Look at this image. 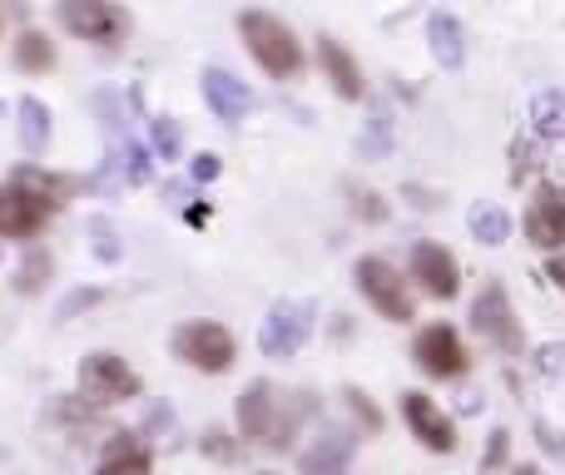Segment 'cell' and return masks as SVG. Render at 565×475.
I'll list each match as a JSON object with an SVG mask.
<instances>
[{
  "instance_id": "obj_23",
  "label": "cell",
  "mask_w": 565,
  "mask_h": 475,
  "mask_svg": "<svg viewBox=\"0 0 565 475\" xmlns=\"http://www.w3.org/2000/svg\"><path fill=\"white\" fill-rule=\"evenodd\" d=\"M50 272H55V258H50L45 248H30L25 262L15 268V292L20 298H35V292L50 288Z\"/></svg>"
},
{
  "instance_id": "obj_15",
  "label": "cell",
  "mask_w": 565,
  "mask_h": 475,
  "mask_svg": "<svg viewBox=\"0 0 565 475\" xmlns=\"http://www.w3.org/2000/svg\"><path fill=\"white\" fill-rule=\"evenodd\" d=\"M199 89H204V105L214 109V119H224V125H238V119L248 115V85L234 69L209 65L204 75H199Z\"/></svg>"
},
{
  "instance_id": "obj_31",
  "label": "cell",
  "mask_w": 565,
  "mask_h": 475,
  "mask_svg": "<svg viewBox=\"0 0 565 475\" xmlns=\"http://www.w3.org/2000/svg\"><path fill=\"white\" fill-rule=\"evenodd\" d=\"M536 371L541 377H551V381L565 377V342H546V347L536 352Z\"/></svg>"
},
{
  "instance_id": "obj_2",
  "label": "cell",
  "mask_w": 565,
  "mask_h": 475,
  "mask_svg": "<svg viewBox=\"0 0 565 475\" xmlns=\"http://www.w3.org/2000/svg\"><path fill=\"white\" fill-rule=\"evenodd\" d=\"M238 35H244L248 55L264 65V75L292 79L302 69V40L292 35V25L278 20L274 10H244L238 15Z\"/></svg>"
},
{
  "instance_id": "obj_33",
  "label": "cell",
  "mask_w": 565,
  "mask_h": 475,
  "mask_svg": "<svg viewBox=\"0 0 565 475\" xmlns=\"http://www.w3.org/2000/svg\"><path fill=\"white\" fill-rule=\"evenodd\" d=\"M224 174V159L218 154H194V184H214Z\"/></svg>"
},
{
  "instance_id": "obj_32",
  "label": "cell",
  "mask_w": 565,
  "mask_h": 475,
  "mask_svg": "<svg viewBox=\"0 0 565 475\" xmlns=\"http://www.w3.org/2000/svg\"><path fill=\"white\" fill-rule=\"evenodd\" d=\"M531 169H536V144H531V139H516V144H511V184H521Z\"/></svg>"
},
{
  "instance_id": "obj_37",
  "label": "cell",
  "mask_w": 565,
  "mask_h": 475,
  "mask_svg": "<svg viewBox=\"0 0 565 475\" xmlns=\"http://www.w3.org/2000/svg\"><path fill=\"white\" fill-rule=\"evenodd\" d=\"M511 475H546V471H541V466H516Z\"/></svg>"
},
{
  "instance_id": "obj_26",
  "label": "cell",
  "mask_w": 565,
  "mask_h": 475,
  "mask_svg": "<svg viewBox=\"0 0 565 475\" xmlns=\"http://www.w3.org/2000/svg\"><path fill=\"white\" fill-rule=\"evenodd\" d=\"M149 134H154V154L159 159H179V149H184V129H179V119L154 115L149 119Z\"/></svg>"
},
{
  "instance_id": "obj_17",
  "label": "cell",
  "mask_w": 565,
  "mask_h": 475,
  "mask_svg": "<svg viewBox=\"0 0 565 475\" xmlns=\"http://www.w3.org/2000/svg\"><path fill=\"white\" fill-rule=\"evenodd\" d=\"M427 45H431V60L441 69H461L467 65V30L451 10H431L427 15Z\"/></svg>"
},
{
  "instance_id": "obj_29",
  "label": "cell",
  "mask_w": 565,
  "mask_h": 475,
  "mask_svg": "<svg viewBox=\"0 0 565 475\" xmlns=\"http://www.w3.org/2000/svg\"><path fill=\"white\" fill-rule=\"evenodd\" d=\"M507 456H511V431L497 427L491 431V441H487V451H481V471H501L507 466Z\"/></svg>"
},
{
  "instance_id": "obj_1",
  "label": "cell",
  "mask_w": 565,
  "mask_h": 475,
  "mask_svg": "<svg viewBox=\"0 0 565 475\" xmlns=\"http://www.w3.org/2000/svg\"><path fill=\"white\" fill-rule=\"evenodd\" d=\"M318 411V401L308 397V391H278L274 381H248L244 391H238V441H248V446L258 451H288L292 441H298L302 421Z\"/></svg>"
},
{
  "instance_id": "obj_35",
  "label": "cell",
  "mask_w": 565,
  "mask_h": 475,
  "mask_svg": "<svg viewBox=\"0 0 565 475\" xmlns=\"http://www.w3.org/2000/svg\"><path fill=\"white\" fill-rule=\"evenodd\" d=\"M546 278H551V288H561V292H565V252H551Z\"/></svg>"
},
{
  "instance_id": "obj_21",
  "label": "cell",
  "mask_w": 565,
  "mask_h": 475,
  "mask_svg": "<svg viewBox=\"0 0 565 475\" xmlns=\"http://www.w3.org/2000/svg\"><path fill=\"white\" fill-rule=\"evenodd\" d=\"M15 65L25 69V75H45V69H55V40H50L45 30H20L15 35Z\"/></svg>"
},
{
  "instance_id": "obj_28",
  "label": "cell",
  "mask_w": 565,
  "mask_h": 475,
  "mask_svg": "<svg viewBox=\"0 0 565 475\" xmlns=\"http://www.w3.org/2000/svg\"><path fill=\"white\" fill-rule=\"evenodd\" d=\"M352 194V214L367 218V224H387V204H382V194H372V188H348Z\"/></svg>"
},
{
  "instance_id": "obj_10",
  "label": "cell",
  "mask_w": 565,
  "mask_h": 475,
  "mask_svg": "<svg viewBox=\"0 0 565 475\" xmlns=\"http://www.w3.org/2000/svg\"><path fill=\"white\" fill-rule=\"evenodd\" d=\"M402 421H407L412 436H417L427 451H437V456H451L457 441H461L457 421H451L447 407H437L427 391H402Z\"/></svg>"
},
{
  "instance_id": "obj_30",
  "label": "cell",
  "mask_w": 565,
  "mask_h": 475,
  "mask_svg": "<svg viewBox=\"0 0 565 475\" xmlns=\"http://www.w3.org/2000/svg\"><path fill=\"white\" fill-rule=\"evenodd\" d=\"M89 238H95V252L105 262H119V242H115V224L109 218H89Z\"/></svg>"
},
{
  "instance_id": "obj_6",
  "label": "cell",
  "mask_w": 565,
  "mask_h": 475,
  "mask_svg": "<svg viewBox=\"0 0 565 475\" xmlns=\"http://www.w3.org/2000/svg\"><path fill=\"white\" fill-rule=\"evenodd\" d=\"M312 322H318V307H312L308 298H282L268 307L264 327H258V347H264V357L274 361H288L302 352V342L312 337Z\"/></svg>"
},
{
  "instance_id": "obj_4",
  "label": "cell",
  "mask_w": 565,
  "mask_h": 475,
  "mask_svg": "<svg viewBox=\"0 0 565 475\" xmlns=\"http://www.w3.org/2000/svg\"><path fill=\"white\" fill-rule=\"evenodd\" d=\"M139 391H145V381H139V371L129 367L125 357H115V352H89L85 361H79V391L75 397L85 401V407H119V401H135Z\"/></svg>"
},
{
  "instance_id": "obj_24",
  "label": "cell",
  "mask_w": 565,
  "mask_h": 475,
  "mask_svg": "<svg viewBox=\"0 0 565 475\" xmlns=\"http://www.w3.org/2000/svg\"><path fill=\"white\" fill-rule=\"evenodd\" d=\"M531 129L541 139H561L565 134V95H536L531 105Z\"/></svg>"
},
{
  "instance_id": "obj_9",
  "label": "cell",
  "mask_w": 565,
  "mask_h": 475,
  "mask_svg": "<svg viewBox=\"0 0 565 475\" xmlns=\"http://www.w3.org/2000/svg\"><path fill=\"white\" fill-rule=\"evenodd\" d=\"M60 25L89 45H119L129 35V15L109 0H60Z\"/></svg>"
},
{
  "instance_id": "obj_22",
  "label": "cell",
  "mask_w": 565,
  "mask_h": 475,
  "mask_svg": "<svg viewBox=\"0 0 565 475\" xmlns=\"http://www.w3.org/2000/svg\"><path fill=\"white\" fill-rule=\"evenodd\" d=\"M467 228H471V238H477V242H487V248H501V242L511 238V214L501 204H471Z\"/></svg>"
},
{
  "instance_id": "obj_27",
  "label": "cell",
  "mask_w": 565,
  "mask_h": 475,
  "mask_svg": "<svg viewBox=\"0 0 565 475\" xmlns=\"http://www.w3.org/2000/svg\"><path fill=\"white\" fill-rule=\"evenodd\" d=\"M204 456H214V461H224V466H234V461H238V441H234V431L209 427V431H204Z\"/></svg>"
},
{
  "instance_id": "obj_14",
  "label": "cell",
  "mask_w": 565,
  "mask_h": 475,
  "mask_svg": "<svg viewBox=\"0 0 565 475\" xmlns=\"http://www.w3.org/2000/svg\"><path fill=\"white\" fill-rule=\"evenodd\" d=\"M318 69L328 75V85L338 89L342 99H367V79H362V65H358V55H352L342 40H332V35H318Z\"/></svg>"
},
{
  "instance_id": "obj_8",
  "label": "cell",
  "mask_w": 565,
  "mask_h": 475,
  "mask_svg": "<svg viewBox=\"0 0 565 475\" xmlns=\"http://www.w3.org/2000/svg\"><path fill=\"white\" fill-rule=\"evenodd\" d=\"M412 357H417V367L427 371V377H437V381H457V377H467L471 371L467 342H461V332L447 327V322L422 327L417 342H412Z\"/></svg>"
},
{
  "instance_id": "obj_20",
  "label": "cell",
  "mask_w": 565,
  "mask_h": 475,
  "mask_svg": "<svg viewBox=\"0 0 565 475\" xmlns=\"http://www.w3.org/2000/svg\"><path fill=\"white\" fill-rule=\"evenodd\" d=\"M15 129H20V149H25L30 159L45 154L50 149V105L35 95H20L15 105Z\"/></svg>"
},
{
  "instance_id": "obj_16",
  "label": "cell",
  "mask_w": 565,
  "mask_h": 475,
  "mask_svg": "<svg viewBox=\"0 0 565 475\" xmlns=\"http://www.w3.org/2000/svg\"><path fill=\"white\" fill-rule=\"evenodd\" d=\"M45 224H50V208H40L20 188L0 184V238H40Z\"/></svg>"
},
{
  "instance_id": "obj_34",
  "label": "cell",
  "mask_w": 565,
  "mask_h": 475,
  "mask_svg": "<svg viewBox=\"0 0 565 475\" xmlns=\"http://www.w3.org/2000/svg\"><path fill=\"white\" fill-rule=\"evenodd\" d=\"M85 302H99V288H79L75 298H70L65 307H60V317H75V307H85Z\"/></svg>"
},
{
  "instance_id": "obj_12",
  "label": "cell",
  "mask_w": 565,
  "mask_h": 475,
  "mask_svg": "<svg viewBox=\"0 0 565 475\" xmlns=\"http://www.w3.org/2000/svg\"><path fill=\"white\" fill-rule=\"evenodd\" d=\"M412 278H417V288L427 292V298L451 302L461 292V262L451 258L441 242H417V248H412Z\"/></svg>"
},
{
  "instance_id": "obj_13",
  "label": "cell",
  "mask_w": 565,
  "mask_h": 475,
  "mask_svg": "<svg viewBox=\"0 0 565 475\" xmlns=\"http://www.w3.org/2000/svg\"><path fill=\"white\" fill-rule=\"evenodd\" d=\"M10 188H20L25 198H35L40 208H50V214H60V208L70 204V198L79 194V179H70V174H50V169H40V164H20L15 174L6 179Z\"/></svg>"
},
{
  "instance_id": "obj_11",
  "label": "cell",
  "mask_w": 565,
  "mask_h": 475,
  "mask_svg": "<svg viewBox=\"0 0 565 475\" xmlns=\"http://www.w3.org/2000/svg\"><path fill=\"white\" fill-rule=\"evenodd\" d=\"M526 242L541 252L565 248V188L541 184L526 204Z\"/></svg>"
},
{
  "instance_id": "obj_19",
  "label": "cell",
  "mask_w": 565,
  "mask_h": 475,
  "mask_svg": "<svg viewBox=\"0 0 565 475\" xmlns=\"http://www.w3.org/2000/svg\"><path fill=\"white\" fill-rule=\"evenodd\" d=\"M149 471H154V456H149L129 431H109L105 456H99L95 475H149Z\"/></svg>"
},
{
  "instance_id": "obj_7",
  "label": "cell",
  "mask_w": 565,
  "mask_h": 475,
  "mask_svg": "<svg viewBox=\"0 0 565 475\" xmlns=\"http://www.w3.org/2000/svg\"><path fill=\"white\" fill-rule=\"evenodd\" d=\"M471 327H477L491 347L507 352V357H521V352H526V332H521L516 307H511V298H507V282H497V278H491L487 288L477 292V302H471Z\"/></svg>"
},
{
  "instance_id": "obj_25",
  "label": "cell",
  "mask_w": 565,
  "mask_h": 475,
  "mask_svg": "<svg viewBox=\"0 0 565 475\" xmlns=\"http://www.w3.org/2000/svg\"><path fill=\"white\" fill-rule=\"evenodd\" d=\"M342 401H348V411L358 417V427L367 431V436H382V411H377V401L367 397L362 387H342Z\"/></svg>"
},
{
  "instance_id": "obj_3",
  "label": "cell",
  "mask_w": 565,
  "mask_h": 475,
  "mask_svg": "<svg viewBox=\"0 0 565 475\" xmlns=\"http://www.w3.org/2000/svg\"><path fill=\"white\" fill-rule=\"evenodd\" d=\"M169 347H174V357L184 361V367L209 371V377H224V371L238 361V342H234V332H228L224 322H209V317H204V322H184V327H174Z\"/></svg>"
},
{
  "instance_id": "obj_36",
  "label": "cell",
  "mask_w": 565,
  "mask_h": 475,
  "mask_svg": "<svg viewBox=\"0 0 565 475\" xmlns=\"http://www.w3.org/2000/svg\"><path fill=\"white\" fill-rule=\"evenodd\" d=\"M536 431H541V436H536L541 446H546V451H556V456H565V441H556V436H551V427H536Z\"/></svg>"
},
{
  "instance_id": "obj_18",
  "label": "cell",
  "mask_w": 565,
  "mask_h": 475,
  "mask_svg": "<svg viewBox=\"0 0 565 475\" xmlns=\"http://www.w3.org/2000/svg\"><path fill=\"white\" fill-rule=\"evenodd\" d=\"M352 471V436L348 431H328L298 456V475H348Z\"/></svg>"
},
{
  "instance_id": "obj_5",
  "label": "cell",
  "mask_w": 565,
  "mask_h": 475,
  "mask_svg": "<svg viewBox=\"0 0 565 475\" xmlns=\"http://www.w3.org/2000/svg\"><path fill=\"white\" fill-rule=\"evenodd\" d=\"M352 282L367 298V307L387 322H412L417 317V302H412V288L387 258H358L352 262Z\"/></svg>"
}]
</instances>
